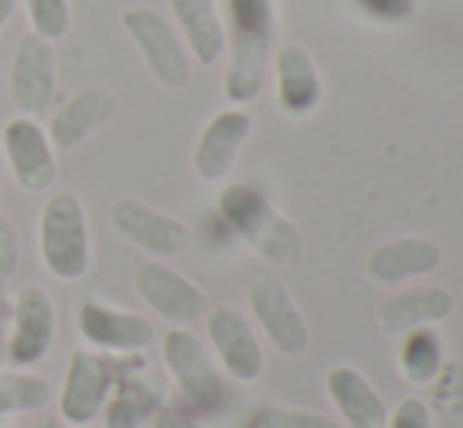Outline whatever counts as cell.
<instances>
[{"instance_id":"obj_1","label":"cell","mask_w":463,"mask_h":428,"mask_svg":"<svg viewBox=\"0 0 463 428\" xmlns=\"http://www.w3.org/2000/svg\"><path fill=\"white\" fill-rule=\"evenodd\" d=\"M92 224L76 190H51L38 211V258L61 284H76L92 268Z\"/></svg>"},{"instance_id":"obj_2","label":"cell","mask_w":463,"mask_h":428,"mask_svg":"<svg viewBox=\"0 0 463 428\" xmlns=\"http://www.w3.org/2000/svg\"><path fill=\"white\" fill-rule=\"evenodd\" d=\"M231 25V67L224 76V95L233 105H246L262 92L275 38V4L271 0H224Z\"/></svg>"},{"instance_id":"obj_3","label":"cell","mask_w":463,"mask_h":428,"mask_svg":"<svg viewBox=\"0 0 463 428\" xmlns=\"http://www.w3.org/2000/svg\"><path fill=\"white\" fill-rule=\"evenodd\" d=\"M218 211L221 220L262 258L275 265H290L299 258L303 239H299L297 227L280 218L259 190L246 183H231L221 192Z\"/></svg>"},{"instance_id":"obj_4","label":"cell","mask_w":463,"mask_h":428,"mask_svg":"<svg viewBox=\"0 0 463 428\" xmlns=\"http://www.w3.org/2000/svg\"><path fill=\"white\" fill-rule=\"evenodd\" d=\"M171 381L148 366V353L117 359V378L101 416L104 428H146L167 406Z\"/></svg>"},{"instance_id":"obj_5","label":"cell","mask_w":463,"mask_h":428,"mask_svg":"<svg viewBox=\"0 0 463 428\" xmlns=\"http://www.w3.org/2000/svg\"><path fill=\"white\" fill-rule=\"evenodd\" d=\"M120 25L129 35V42H133V48L139 51L148 76L158 86L171 88V92L189 86V79H193L189 51L180 42L177 29L158 10H152V6H129V10H123Z\"/></svg>"},{"instance_id":"obj_6","label":"cell","mask_w":463,"mask_h":428,"mask_svg":"<svg viewBox=\"0 0 463 428\" xmlns=\"http://www.w3.org/2000/svg\"><path fill=\"white\" fill-rule=\"evenodd\" d=\"M161 366L186 406L199 413H214L224 404V378L208 356L205 343L186 328H171L161 337Z\"/></svg>"},{"instance_id":"obj_7","label":"cell","mask_w":463,"mask_h":428,"mask_svg":"<svg viewBox=\"0 0 463 428\" xmlns=\"http://www.w3.org/2000/svg\"><path fill=\"white\" fill-rule=\"evenodd\" d=\"M117 378V359L98 349L80 347L67 356L61 387L54 394L57 416L70 428H86L101 416Z\"/></svg>"},{"instance_id":"obj_8","label":"cell","mask_w":463,"mask_h":428,"mask_svg":"<svg viewBox=\"0 0 463 428\" xmlns=\"http://www.w3.org/2000/svg\"><path fill=\"white\" fill-rule=\"evenodd\" d=\"M57 337L54 296L42 284H23L10 296V330L4 353L13 368H38L51 356Z\"/></svg>"},{"instance_id":"obj_9","label":"cell","mask_w":463,"mask_h":428,"mask_svg":"<svg viewBox=\"0 0 463 428\" xmlns=\"http://www.w3.org/2000/svg\"><path fill=\"white\" fill-rule=\"evenodd\" d=\"M76 330L89 349L104 356H139L155 343V324L136 309H123L101 296H86L76 309Z\"/></svg>"},{"instance_id":"obj_10","label":"cell","mask_w":463,"mask_h":428,"mask_svg":"<svg viewBox=\"0 0 463 428\" xmlns=\"http://www.w3.org/2000/svg\"><path fill=\"white\" fill-rule=\"evenodd\" d=\"M0 148H4V164L13 183L29 196H44L57 183V148L51 142L48 129L35 116H10L0 133Z\"/></svg>"},{"instance_id":"obj_11","label":"cell","mask_w":463,"mask_h":428,"mask_svg":"<svg viewBox=\"0 0 463 428\" xmlns=\"http://www.w3.org/2000/svg\"><path fill=\"white\" fill-rule=\"evenodd\" d=\"M6 92L13 107L23 116H48L57 98V54L48 38L25 32L13 48L10 73H6Z\"/></svg>"},{"instance_id":"obj_12","label":"cell","mask_w":463,"mask_h":428,"mask_svg":"<svg viewBox=\"0 0 463 428\" xmlns=\"http://www.w3.org/2000/svg\"><path fill=\"white\" fill-rule=\"evenodd\" d=\"M108 224L123 243L146 252L152 258H174L189 249V227L167 211L152 209L148 202L133 196H120L110 202Z\"/></svg>"},{"instance_id":"obj_13","label":"cell","mask_w":463,"mask_h":428,"mask_svg":"<svg viewBox=\"0 0 463 428\" xmlns=\"http://www.w3.org/2000/svg\"><path fill=\"white\" fill-rule=\"evenodd\" d=\"M133 290L148 312H155L174 328H186L205 319V312L212 309L202 287H195L186 274H180L161 258H148L133 271Z\"/></svg>"},{"instance_id":"obj_14","label":"cell","mask_w":463,"mask_h":428,"mask_svg":"<svg viewBox=\"0 0 463 428\" xmlns=\"http://www.w3.org/2000/svg\"><path fill=\"white\" fill-rule=\"evenodd\" d=\"M117 114V95L108 86H86L80 92L70 95L63 105H57L48 114V129L51 142L57 152H73V148L86 145L89 139L104 129Z\"/></svg>"},{"instance_id":"obj_15","label":"cell","mask_w":463,"mask_h":428,"mask_svg":"<svg viewBox=\"0 0 463 428\" xmlns=\"http://www.w3.org/2000/svg\"><path fill=\"white\" fill-rule=\"evenodd\" d=\"M205 334L218 356L221 368L233 381H256L262 375V347L256 340V330L250 328L246 315L233 306H212L205 312Z\"/></svg>"},{"instance_id":"obj_16","label":"cell","mask_w":463,"mask_h":428,"mask_svg":"<svg viewBox=\"0 0 463 428\" xmlns=\"http://www.w3.org/2000/svg\"><path fill=\"white\" fill-rule=\"evenodd\" d=\"M252 133V120L246 110L227 107L214 114L199 133L193 148V171L205 183H218L237 164V154Z\"/></svg>"},{"instance_id":"obj_17","label":"cell","mask_w":463,"mask_h":428,"mask_svg":"<svg viewBox=\"0 0 463 428\" xmlns=\"http://www.w3.org/2000/svg\"><path fill=\"white\" fill-rule=\"evenodd\" d=\"M250 306L252 315L262 324L269 340L284 356H299L309 343V330H306L303 315L297 312L287 287L275 277H259L250 290Z\"/></svg>"},{"instance_id":"obj_18","label":"cell","mask_w":463,"mask_h":428,"mask_svg":"<svg viewBox=\"0 0 463 428\" xmlns=\"http://www.w3.org/2000/svg\"><path fill=\"white\" fill-rule=\"evenodd\" d=\"M167 4H171V13L177 19L189 54L205 67L218 63L227 48V32L214 0H167Z\"/></svg>"},{"instance_id":"obj_19","label":"cell","mask_w":463,"mask_h":428,"mask_svg":"<svg viewBox=\"0 0 463 428\" xmlns=\"http://www.w3.org/2000/svg\"><path fill=\"white\" fill-rule=\"evenodd\" d=\"M318 86L316 67L303 48H284L278 54V98L287 114H309L318 105Z\"/></svg>"},{"instance_id":"obj_20","label":"cell","mask_w":463,"mask_h":428,"mask_svg":"<svg viewBox=\"0 0 463 428\" xmlns=\"http://www.w3.org/2000/svg\"><path fill=\"white\" fill-rule=\"evenodd\" d=\"M328 394L354 428H384L388 423L384 404L354 368H335L328 375Z\"/></svg>"},{"instance_id":"obj_21","label":"cell","mask_w":463,"mask_h":428,"mask_svg":"<svg viewBox=\"0 0 463 428\" xmlns=\"http://www.w3.org/2000/svg\"><path fill=\"white\" fill-rule=\"evenodd\" d=\"M439 246L429 239H397L382 249L372 252L369 258V274L375 281H401V277L426 274L439 265Z\"/></svg>"},{"instance_id":"obj_22","label":"cell","mask_w":463,"mask_h":428,"mask_svg":"<svg viewBox=\"0 0 463 428\" xmlns=\"http://www.w3.org/2000/svg\"><path fill=\"white\" fill-rule=\"evenodd\" d=\"M54 404V387L35 368H0V423Z\"/></svg>"},{"instance_id":"obj_23","label":"cell","mask_w":463,"mask_h":428,"mask_svg":"<svg viewBox=\"0 0 463 428\" xmlns=\"http://www.w3.org/2000/svg\"><path fill=\"white\" fill-rule=\"evenodd\" d=\"M451 312V296L439 287H426V290H413V293H403L397 300H391L382 312L384 330L397 334V330H407L413 324L422 321H435L445 319Z\"/></svg>"},{"instance_id":"obj_24","label":"cell","mask_w":463,"mask_h":428,"mask_svg":"<svg viewBox=\"0 0 463 428\" xmlns=\"http://www.w3.org/2000/svg\"><path fill=\"white\" fill-rule=\"evenodd\" d=\"M29 19V32L48 38L51 44L61 42L73 29V6L70 0H19Z\"/></svg>"},{"instance_id":"obj_25","label":"cell","mask_w":463,"mask_h":428,"mask_svg":"<svg viewBox=\"0 0 463 428\" xmlns=\"http://www.w3.org/2000/svg\"><path fill=\"white\" fill-rule=\"evenodd\" d=\"M401 366L410 381H429L441 366V347L432 330H416L407 337L401 353Z\"/></svg>"},{"instance_id":"obj_26","label":"cell","mask_w":463,"mask_h":428,"mask_svg":"<svg viewBox=\"0 0 463 428\" xmlns=\"http://www.w3.org/2000/svg\"><path fill=\"white\" fill-rule=\"evenodd\" d=\"M250 428H337L328 416L303 410H284V406H265L250 419Z\"/></svg>"},{"instance_id":"obj_27","label":"cell","mask_w":463,"mask_h":428,"mask_svg":"<svg viewBox=\"0 0 463 428\" xmlns=\"http://www.w3.org/2000/svg\"><path fill=\"white\" fill-rule=\"evenodd\" d=\"M19 258H23V246H19V230L13 218L0 209V284L13 281L19 271Z\"/></svg>"},{"instance_id":"obj_28","label":"cell","mask_w":463,"mask_h":428,"mask_svg":"<svg viewBox=\"0 0 463 428\" xmlns=\"http://www.w3.org/2000/svg\"><path fill=\"white\" fill-rule=\"evenodd\" d=\"M394 428H429V413L420 400H403L394 413Z\"/></svg>"},{"instance_id":"obj_29","label":"cell","mask_w":463,"mask_h":428,"mask_svg":"<svg viewBox=\"0 0 463 428\" xmlns=\"http://www.w3.org/2000/svg\"><path fill=\"white\" fill-rule=\"evenodd\" d=\"M152 428H208L205 423H199L195 416H189L184 410H174V406H165L158 416L152 419Z\"/></svg>"},{"instance_id":"obj_30","label":"cell","mask_w":463,"mask_h":428,"mask_svg":"<svg viewBox=\"0 0 463 428\" xmlns=\"http://www.w3.org/2000/svg\"><path fill=\"white\" fill-rule=\"evenodd\" d=\"M6 330H10V293H6L4 284H0V356H4Z\"/></svg>"},{"instance_id":"obj_31","label":"cell","mask_w":463,"mask_h":428,"mask_svg":"<svg viewBox=\"0 0 463 428\" xmlns=\"http://www.w3.org/2000/svg\"><path fill=\"white\" fill-rule=\"evenodd\" d=\"M16 6H19V0H0V32L10 25V19H13V13H16Z\"/></svg>"},{"instance_id":"obj_32","label":"cell","mask_w":463,"mask_h":428,"mask_svg":"<svg viewBox=\"0 0 463 428\" xmlns=\"http://www.w3.org/2000/svg\"><path fill=\"white\" fill-rule=\"evenodd\" d=\"M32 428H70V425L63 423L61 416H38L35 423H32Z\"/></svg>"},{"instance_id":"obj_33","label":"cell","mask_w":463,"mask_h":428,"mask_svg":"<svg viewBox=\"0 0 463 428\" xmlns=\"http://www.w3.org/2000/svg\"><path fill=\"white\" fill-rule=\"evenodd\" d=\"M4 177H6V164H4V148H0V196H4Z\"/></svg>"},{"instance_id":"obj_34","label":"cell","mask_w":463,"mask_h":428,"mask_svg":"<svg viewBox=\"0 0 463 428\" xmlns=\"http://www.w3.org/2000/svg\"><path fill=\"white\" fill-rule=\"evenodd\" d=\"M0 428H19V425H10V423H6V425H0Z\"/></svg>"},{"instance_id":"obj_35","label":"cell","mask_w":463,"mask_h":428,"mask_svg":"<svg viewBox=\"0 0 463 428\" xmlns=\"http://www.w3.org/2000/svg\"><path fill=\"white\" fill-rule=\"evenodd\" d=\"M0 88H4V73H0Z\"/></svg>"}]
</instances>
